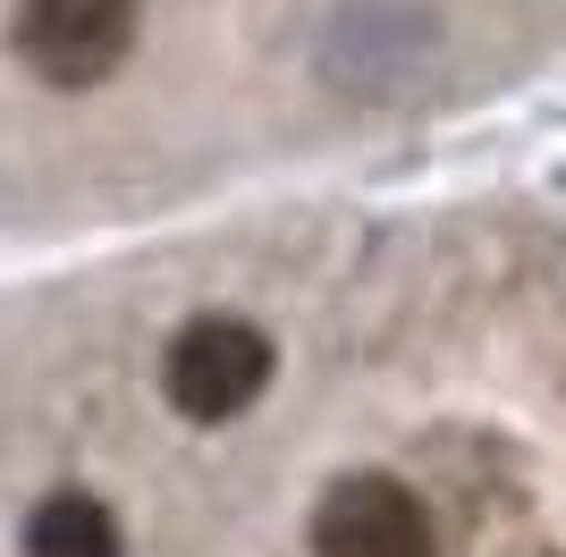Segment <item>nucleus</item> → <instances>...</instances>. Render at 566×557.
<instances>
[{
  "mask_svg": "<svg viewBox=\"0 0 566 557\" xmlns=\"http://www.w3.org/2000/svg\"><path fill=\"white\" fill-rule=\"evenodd\" d=\"M161 389L187 422H237L271 389V338L237 313H195L161 355Z\"/></svg>",
  "mask_w": 566,
  "mask_h": 557,
  "instance_id": "nucleus-1",
  "label": "nucleus"
},
{
  "mask_svg": "<svg viewBox=\"0 0 566 557\" xmlns=\"http://www.w3.org/2000/svg\"><path fill=\"white\" fill-rule=\"evenodd\" d=\"M9 43H18L25 76L85 93L102 76H118V60L136 51V0H18Z\"/></svg>",
  "mask_w": 566,
  "mask_h": 557,
  "instance_id": "nucleus-2",
  "label": "nucleus"
},
{
  "mask_svg": "<svg viewBox=\"0 0 566 557\" xmlns=\"http://www.w3.org/2000/svg\"><path fill=\"white\" fill-rule=\"evenodd\" d=\"M313 557H440V533L398 473H347L313 507Z\"/></svg>",
  "mask_w": 566,
  "mask_h": 557,
  "instance_id": "nucleus-3",
  "label": "nucleus"
},
{
  "mask_svg": "<svg viewBox=\"0 0 566 557\" xmlns=\"http://www.w3.org/2000/svg\"><path fill=\"white\" fill-rule=\"evenodd\" d=\"M25 557H118V515L94 490H51L25 515Z\"/></svg>",
  "mask_w": 566,
  "mask_h": 557,
  "instance_id": "nucleus-4",
  "label": "nucleus"
}]
</instances>
